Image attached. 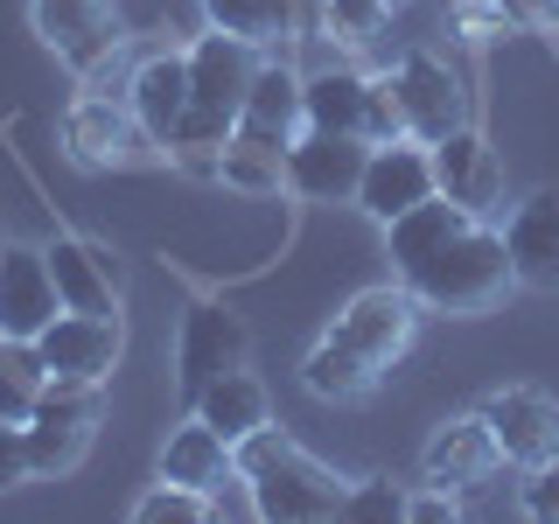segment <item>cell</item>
<instances>
[{
    "instance_id": "cell-28",
    "label": "cell",
    "mask_w": 559,
    "mask_h": 524,
    "mask_svg": "<svg viewBox=\"0 0 559 524\" xmlns=\"http://www.w3.org/2000/svg\"><path fill=\"white\" fill-rule=\"evenodd\" d=\"M217 182H231V189H280V182H287V154L231 133V140H224V168H217Z\"/></svg>"
},
{
    "instance_id": "cell-15",
    "label": "cell",
    "mask_w": 559,
    "mask_h": 524,
    "mask_svg": "<svg viewBox=\"0 0 559 524\" xmlns=\"http://www.w3.org/2000/svg\"><path fill=\"white\" fill-rule=\"evenodd\" d=\"M308 112H301V70L287 63H259L252 92H245V112H238V140H259V147H280L287 154L301 140Z\"/></svg>"
},
{
    "instance_id": "cell-27",
    "label": "cell",
    "mask_w": 559,
    "mask_h": 524,
    "mask_svg": "<svg viewBox=\"0 0 559 524\" xmlns=\"http://www.w3.org/2000/svg\"><path fill=\"white\" fill-rule=\"evenodd\" d=\"M43 384H49L43 349H35L28 336H0V419L28 427V413H35V398H43Z\"/></svg>"
},
{
    "instance_id": "cell-14",
    "label": "cell",
    "mask_w": 559,
    "mask_h": 524,
    "mask_svg": "<svg viewBox=\"0 0 559 524\" xmlns=\"http://www.w3.org/2000/svg\"><path fill=\"white\" fill-rule=\"evenodd\" d=\"M483 419H489V433H497L503 462H518V468H538L546 454H559V406L546 392H532V384L497 392L483 406Z\"/></svg>"
},
{
    "instance_id": "cell-32",
    "label": "cell",
    "mask_w": 559,
    "mask_h": 524,
    "mask_svg": "<svg viewBox=\"0 0 559 524\" xmlns=\"http://www.w3.org/2000/svg\"><path fill=\"white\" fill-rule=\"evenodd\" d=\"M524 511L559 524V454H546V462L532 468V483H524Z\"/></svg>"
},
{
    "instance_id": "cell-8",
    "label": "cell",
    "mask_w": 559,
    "mask_h": 524,
    "mask_svg": "<svg viewBox=\"0 0 559 524\" xmlns=\"http://www.w3.org/2000/svg\"><path fill=\"white\" fill-rule=\"evenodd\" d=\"M427 196H433V154H427V140H413V133L378 140L371 162H364V182H357V210H364V217L392 224V217H406V210L427 203Z\"/></svg>"
},
{
    "instance_id": "cell-18",
    "label": "cell",
    "mask_w": 559,
    "mask_h": 524,
    "mask_svg": "<svg viewBox=\"0 0 559 524\" xmlns=\"http://www.w3.org/2000/svg\"><path fill=\"white\" fill-rule=\"evenodd\" d=\"M43 259H49V279H57L63 308H78V314H119V279H112V259H105L98 245L49 238Z\"/></svg>"
},
{
    "instance_id": "cell-3",
    "label": "cell",
    "mask_w": 559,
    "mask_h": 524,
    "mask_svg": "<svg viewBox=\"0 0 559 524\" xmlns=\"http://www.w3.org/2000/svg\"><path fill=\"white\" fill-rule=\"evenodd\" d=\"M406 287H413V301H427L441 314H483V308L503 301V287H518L511 245L497 231H483V224H468V231H454Z\"/></svg>"
},
{
    "instance_id": "cell-23",
    "label": "cell",
    "mask_w": 559,
    "mask_h": 524,
    "mask_svg": "<svg viewBox=\"0 0 559 524\" xmlns=\"http://www.w3.org/2000/svg\"><path fill=\"white\" fill-rule=\"evenodd\" d=\"M301 112L322 133H364L371 140V78L343 70V63L314 70V78H301Z\"/></svg>"
},
{
    "instance_id": "cell-19",
    "label": "cell",
    "mask_w": 559,
    "mask_h": 524,
    "mask_svg": "<svg viewBox=\"0 0 559 524\" xmlns=\"http://www.w3.org/2000/svg\"><path fill=\"white\" fill-rule=\"evenodd\" d=\"M468 224H476V217H468L462 203H448L441 189H433L427 203H413L406 217H392V224H384V259L399 266V279H413V273L427 266V259L441 252V245H448L454 231H468Z\"/></svg>"
},
{
    "instance_id": "cell-11",
    "label": "cell",
    "mask_w": 559,
    "mask_h": 524,
    "mask_svg": "<svg viewBox=\"0 0 559 524\" xmlns=\"http://www.w3.org/2000/svg\"><path fill=\"white\" fill-rule=\"evenodd\" d=\"M433 189H441L448 203H462L468 217H483V210L503 203V154L489 147L476 127H454L448 140H433Z\"/></svg>"
},
{
    "instance_id": "cell-37",
    "label": "cell",
    "mask_w": 559,
    "mask_h": 524,
    "mask_svg": "<svg viewBox=\"0 0 559 524\" xmlns=\"http://www.w3.org/2000/svg\"><path fill=\"white\" fill-rule=\"evenodd\" d=\"M0 252H8V231H0Z\"/></svg>"
},
{
    "instance_id": "cell-7",
    "label": "cell",
    "mask_w": 559,
    "mask_h": 524,
    "mask_svg": "<svg viewBox=\"0 0 559 524\" xmlns=\"http://www.w3.org/2000/svg\"><path fill=\"white\" fill-rule=\"evenodd\" d=\"M364 162H371V140H364V133L301 127V140L287 147V189L308 196V203H357Z\"/></svg>"
},
{
    "instance_id": "cell-29",
    "label": "cell",
    "mask_w": 559,
    "mask_h": 524,
    "mask_svg": "<svg viewBox=\"0 0 559 524\" xmlns=\"http://www.w3.org/2000/svg\"><path fill=\"white\" fill-rule=\"evenodd\" d=\"M392 14V0H322V35H343V43H371Z\"/></svg>"
},
{
    "instance_id": "cell-16",
    "label": "cell",
    "mask_w": 559,
    "mask_h": 524,
    "mask_svg": "<svg viewBox=\"0 0 559 524\" xmlns=\"http://www.w3.org/2000/svg\"><path fill=\"white\" fill-rule=\"evenodd\" d=\"M63 147H70V162H78V168H119V162H133V147H140L133 105L78 98V105H70V119H63Z\"/></svg>"
},
{
    "instance_id": "cell-4",
    "label": "cell",
    "mask_w": 559,
    "mask_h": 524,
    "mask_svg": "<svg viewBox=\"0 0 559 524\" xmlns=\"http://www.w3.org/2000/svg\"><path fill=\"white\" fill-rule=\"evenodd\" d=\"M92 427H98V384H70V378H49L43 398L28 413V468L35 476H63V468L84 462L92 448Z\"/></svg>"
},
{
    "instance_id": "cell-6",
    "label": "cell",
    "mask_w": 559,
    "mask_h": 524,
    "mask_svg": "<svg viewBox=\"0 0 559 524\" xmlns=\"http://www.w3.org/2000/svg\"><path fill=\"white\" fill-rule=\"evenodd\" d=\"M392 98H399V119H406V133L413 140H448L454 127H468V92H462V78L441 63V57H427V49H413V57H399L392 78Z\"/></svg>"
},
{
    "instance_id": "cell-5",
    "label": "cell",
    "mask_w": 559,
    "mask_h": 524,
    "mask_svg": "<svg viewBox=\"0 0 559 524\" xmlns=\"http://www.w3.org/2000/svg\"><path fill=\"white\" fill-rule=\"evenodd\" d=\"M28 22L57 49V63H70L78 78H98L119 57V8L112 0H28Z\"/></svg>"
},
{
    "instance_id": "cell-36",
    "label": "cell",
    "mask_w": 559,
    "mask_h": 524,
    "mask_svg": "<svg viewBox=\"0 0 559 524\" xmlns=\"http://www.w3.org/2000/svg\"><path fill=\"white\" fill-rule=\"evenodd\" d=\"M392 8H413V0H392Z\"/></svg>"
},
{
    "instance_id": "cell-10",
    "label": "cell",
    "mask_w": 559,
    "mask_h": 524,
    "mask_svg": "<svg viewBox=\"0 0 559 524\" xmlns=\"http://www.w3.org/2000/svg\"><path fill=\"white\" fill-rule=\"evenodd\" d=\"M35 349H43L49 378H70V384H105L119 364V314H78L63 308L57 322L35 336Z\"/></svg>"
},
{
    "instance_id": "cell-35",
    "label": "cell",
    "mask_w": 559,
    "mask_h": 524,
    "mask_svg": "<svg viewBox=\"0 0 559 524\" xmlns=\"http://www.w3.org/2000/svg\"><path fill=\"white\" fill-rule=\"evenodd\" d=\"M511 22H559V0H497Z\"/></svg>"
},
{
    "instance_id": "cell-2",
    "label": "cell",
    "mask_w": 559,
    "mask_h": 524,
    "mask_svg": "<svg viewBox=\"0 0 559 524\" xmlns=\"http://www.w3.org/2000/svg\"><path fill=\"white\" fill-rule=\"evenodd\" d=\"M252 78H259V43L224 35V28L197 35V49H189V112L175 127L168 154H224V140L238 133Z\"/></svg>"
},
{
    "instance_id": "cell-1",
    "label": "cell",
    "mask_w": 559,
    "mask_h": 524,
    "mask_svg": "<svg viewBox=\"0 0 559 524\" xmlns=\"http://www.w3.org/2000/svg\"><path fill=\"white\" fill-rule=\"evenodd\" d=\"M231 468L245 483H252V503L259 517L273 524H322V517H343V497L349 489L329 476L322 462H314L308 448H294L287 433L273 427H252L245 441H231Z\"/></svg>"
},
{
    "instance_id": "cell-31",
    "label": "cell",
    "mask_w": 559,
    "mask_h": 524,
    "mask_svg": "<svg viewBox=\"0 0 559 524\" xmlns=\"http://www.w3.org/2000/svg\"><path fill=\"white\" fill-rule=\"evenodd\" d=\"M133 517L140 524H203L210 517V497H203V489H182V483H162Z\"/></svg>"
},
{
    "instance_id": "cell-22",
    "label": "cell",
    "mask_w": 559,
    "mask_h": 524,
    "mask_svg": "<svg viewBox=\"0 0 559 524\" xmlns=\"http://www.w3.org/2000/svg\"><path fill=\"white\" fill-rule=\"evenodd\" d=\"M210 28L245 35V43H280V35H322V0H203Z\"/></svg>"
},
{
    "instance_id": "cell-21",
    "label": "cell",
    "mask_w": 559,
    "mask_h": 524,
    "mask_svg": "<svg viewBox=\"0 0 559 524\" xmlns=\"http://www.w3.org/2000/svg\"><path fill=\"white\" fill-rule=\"evenodd\" d=\"M503 245H511L518 287H559V189H538L532 203H518Z\"/></svg>"
},
{
    "instance_id": "cell-30",
    "label": "cell",
    "mask_w": 559,
    "mask_h": 524,
    "mask_svg": "<svg viewBox=\"0 0 559 524\" xmlns=\"http://www.w3.org/2000/svg\"><path fill=\"white\" fill-rule=\"evenodd\" d=\"M343 517L349 524H399V517H406V497L392 489V476H371V483H357L343 497Z\"/></svg>"
},
{
    "instance_id": "cell-25",
    "label": "cell",
    "mask_w": 559,
    "mask_h": 524,
    "mask_svg": "<svg viewBox=\"0 0 559 524\" xmlns=\"http://www.w3.org/2000/svg\"><path fill=\"white\" fill-rule=\"evenodd\" d=\"M231 476V441H224L217 427H203V419H189L182 433H168L162 448V483H182V489H217Z\"/></svg>"
},
{
    "instance_id": "cell-13",
    "label": "cell",
    "mask_w": 559,
    "mask_h": 524,
    "mask_svg": "<svg viewBox=\"0 0 559 524\" xmlns=\"http://www.w3.org/2000/svg\"><path fill=\"white\" fill-rule=\"evenodd\" d=\"M63 314V294L49 279V259L28 252V245H8L0 252V336H43Z\"/></svg>"
},
{
    "instance_id": "cell-33",
    "label": "cell",
    "mask_w": 559,
    "mask_h": 524,
    "mask_svg": "<svg viewBox=\"0 0 559 524\" xmlns=\"http://www.w3.org/2000/svg\"><path fill=\"white\" fill-rule=\"evenodd\" d=\"M35 476L28 468V433L14 427V419H0V489H22Z\"/></svg>"
},
{
    "instance_id": "cell-26",
    "label": "cell",
    "mask_w": 559,
    "mask_h": 524,
    "mask_svg": "<svg viewBox=\"0 0 559 524\" xmlns=\"http://www.w3.org/2000/svg\"><path fill=\"white\" fill-rule=\"evenodd\" d=\"M301 384L314 398H364L378 384V364H364L349 343H336V336H322L308 349V364H301Z\"/></svg>"
},
{
    "instance_id": "cell-24",
    "label": "cell",
    "mask_w": 559,
    "mask_h": 524,
    "mask_svg": "<svg viewBox=\"0 0 559 524\" xmlns=\"http://www.w3.org/2000/svg\"><path fill=\"white\" fill-rule=\"evenodd\" d=\"M189 413H197L203 427H217L224 441H245L252 427H266V419H273L266 384L245 371V364H238V371H224V378H210V384H203V398H197Z\"/></svg>"
},
{
    "instance_id": "cell-20",
    "label": "cell",
    "mask_w": 559,
    "mask_h": 524,
    "mask_svg": "<svg viewBox=\"0 0 559 524\" xmlns=\"http://www.w3.org/2000/svg\"><path fill=\"white\" fill-rule=\"evenodd\" d=\"M127 105H133L140 133L168 147L175 127H182V112H189V57H175V49L147 57V63L133 70V84H127Z\"/></svg>"
},
{
    "instance_id": "cell-9",
    "label": "cell",
    "mask_w": 559,
    "mask_h": 524,
    "mask_svg": "<svg viewBox=\"0 0 559 524\" xmlns=\"http://www.w3.org/2000/svg\"><path fill=\"white\" fill-rule=\"evenodd\" d=\"M238 364H245V322H238L231 308H217V301H197V308L182 314V349H175L182 406H197L203 384L224 378V371H238Z\"/></svg>"
},
{
    "instance_id": "cell-12",
    "label": "cell",
    "mask_w": 559,
    "mask_h": 524,
    "mask_svg": "<svg viewBox=\"0 0 559 524\" xmlns=\"http://www.w3.org/2000/svg\"><path fill=\"white\" fill-rule=\"evenodd\" d=\"M413 308H419L413 287H371V294H357V301L336 314V329H329V336L349 343L364 364H378V371H384V364L413 343V322H419Z\"/></svg>"
},
{
    "instance_id": "cell-17",
    "label": "cell",
    "mask_w": 559,
    "mask_h": 524,
    "mask_svg": "<svg viewBox=\"0 0 559 524\" xmlns=\"http://www.w3.org/2000/svg\"><path fill=\"white\" fill-rule=\"evenodd\" d=\"M497 462H503V448H497V433H489L483 413L448 419V427L427 441V483L433 489H476V483H489Z\"/></svg>"
},
{
    "instance_id": "cell-34",
    "label": "cell",
    "mask_w": 559,
    "mask_h": 524,
    "mask_svg": "<svg viewBox=\"0 0 559 524\" xmlns=\"http://www.w3.org/2000/svg\"><path fill=\"white\" fill-rule=\"evenodd\" d=\"M406 517L413 524H454V489H427V497H413Z\"/></svg>"
}]
</instances>
